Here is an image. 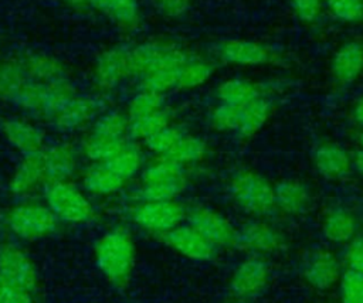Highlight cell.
Wrapping results in <instances>:
<instances>
[{"label": "cell", "mask_w": 363, "mask_h": 303, "mask_svg": "<svg viewBox=\"0 0 363 303\" xmlns=\"http://www.w3.org/2000/svg\"><path fill=\"white\" fill-rule=\"evenodd\" d=\"M91 10H96L122 28H133L139 23L138 0H89Z\"/></svg>", "instance_id": "26"}, {"label": "cell", "mask_w": 363, "mask_h": 303, "mask_svg": "<svg viewBox=\"0 0 363 303\" xmlns=\"http://www.w3.org/2000/svg\"><path fill=\"white\" fill-rule=\"evenodd\" d=\"M352 166L357 170L360 176H363V149H359L352 157Z\"/></svg>", "instance_id": "41"}, {"label": "cell", "mask_w": 363, "mask_h": 303, "mask_svg": "<svg viewBox=\"0 0 363 303\" xmlns=\"http://www.w3.org/2000/svg\"><path fill=\"white\" fill-rule=\"evenodd\" d=\"M128 218L139 231L162 238L187 218V210L179 200L138 198L128 208Z\"/></svg>", "instance_id": "9"}, {"label": "cell", "mask_w": 363, "mask_h": 303, "mask_svg": "<svg viewBox=\"0 0 363 303\" xmlns=\"http://www.w3.org/2000/svg\"><path fill=\"white\" fill-rule=\"evenodd\" d=\"M0 140L18 156L37 153L48 144L44 123L21 112L0 119Z\"/></svg>", "instance_id": "12"}, {"label": "cell", "mask_w": 363, "mask_h": 303, "mask_svg": "<svg viewBox=\"0 0 363 303\" xmlns=\"http://www.w3.org/2000/svg\"><path fill=\"white\" fill-rule=\"evenodd\" d=\"M228 194L235 207L252 218H265L275 211L274 185L254 170L237 171L230 178Z\"/></svg>", "instance_id": "7"}, {"label": "cell", "mask_w": 363, "mask_h": 303, "mask_svg": "<svg viewBox=\"0 0 363 303\" xmlns=\"http://www.w3.org/2000/svg\"><path fill=\"white\" fill-rule=\"evenodd\" d=\"M187 187L184 167L163 159L155 157L143 166L138 176V198L142 200H177Z\"/></svg>", "instance_id": "8"}, {"label": "cell", "mask_w": 363, "mask_h": 303, "mask_svg": "<svg viewBox=\"0 0 363 303\" xmlns=\"http://www.w3.org/2000/svg\"><path fill=\"white\" fill-rule=\"evenodd\" d=\"M135 79L132 48L115 45L96 54L89 65V82L95 95L104 96Z\"/></svg>", "instance_id": "10"}, {"label": "cell", "mask_w": 363, "mask_h": 303, "mask_svg": "<svg viewBox=\"0 0 363 303\" xmlns=\"http://www.w3.org/2000/svg\"><path fill=\"white\" fill-rule=\"evenodd\" d=\"M0 303H37V293L17 286L0 275Z\"/></svg>", "instance_id": "35"}, {"label": "cell", "mask_w": 363, "mask_h": 303, "mask_svg": "<svg viewBox=\"0 0 363 303\" xmlns=\"http://www.w3.org/2000/svg\"><path fill=\"white\" fill-rule=\"evenodd\" d=\"M160 241L173 253L191 262H210L218 253V249L189 222L177 225Z\"/></svg>", "instance_id": "18"}, {"label": "cell", "mask_w": 363, "mask_h": 303, "mask_svg": "<svg viewBox=\"0 0 363 303\" xmlns=\"http://www.w3.org/2000/svg\"><path fill=\"white\" fill-rule=\"evenodd\" d=\"M125 112L104 110L91 126L82 132L78 149L82 161H104L132 142Z\"/></svg>", "instance_id": "4"}, {"label": "cell", "mask_w": 363, "mask_h": 303, "mask_svg": "<svg viewBox=\"0 0 363 303\" xmlns=\"http://www.w3.org/2000/svg\"><path fill=\"white\" fill-rule=\"evenodd\" d=\"M342 265L345 270L363 273V234H357L346 245H343Z\"/></svg>", "instance_id": "34"}, {"label": "cell", "mask_w": 363, "mask_h": 303, "mask_svg": "<svg viewBox=\"0 0 363 303\" xmlns=\"http://www.w3.org/2000/svg\"><path fill=\"white\" fill-rule=\"evenodd\" d=\"M0 275L33 293L40 289L38 266L31 253L18 242H6L1 248Z\"/></svg>", "instance_id": "17"}, {"label": "cell", "mask_w": 363, "mask_h": 303, "mask_svg": "<svg viewBox=\"0 0 363 303\" xmlns=\"http://www.w3.org/2000/svg\"><path fill=\"white\" fill-rule=\"evenodd\" d=\"M91 253L105 282L115 287L129 285L138 263V242L129 227L116 224L101 231L92 242Z\"/></svg>", "instance_id": "1"}, {"label": "cell", "mask_w": 363, "mask_h": 303, "mask_svg": "<svg viewBox=\"0 0 363 303\" xmlns=\"http://www.w3.org/2000/svg\"><path fill=\"white\" fill-rule=\"evenodd\" d=\"M186 219L218 251L237 248L238 227L218 210L207 205H196L187 211Z\"/></svg>", "instance_id": "13"}, {"label": "cell", "mask_w": 363, "mask_h": 303, "mask_svg": "<svg viewBox=\"0 0 363 303\" xmlns=\"http://www.w3.org/2000/svg\"><path fill=\"white\" fill-rule=\"evenodd\" d=\"M216 95L220 103H228V105H240L250 102L258 96H261L259 88L247 81L240 78H231L224 82H221L217 89Z\"/></svg>", "instance_id": "28"}, {"label": "cell", "mask_w": 363, "mask_h": 303, "mask_svg": "<svg viewBox=\"0 0 363 303\" xmlns=\"http://www.w3.org/2000/svg\"><path fill=\"white\" fill-rule=\"evenodd\" d=\"M183 135V130L174 125H169L163 130L157 132L152 137H149L143 144L146 149L155 154V157H163L166 156L170 149L176 144V142L180 139Z\"/></svg>", "instance_id": "33"}, {"label": "cell", "mask_w": 363, "mask_h": 303, "mask_svg": "<svg viewBox=\"0 0 363 303\" xmlns=\"http://www.w3.org/2000/svg\"><path fill=\"white\" fill-rule=\"evenodd\" d=\"M4 244H6V241H4V238H3V235H1V232H0V251H1V248L4 246Z\"/></svg>", "instance_id": "42"}, {"label": "cell", "mask_w": 363, "mask_h": 303, "mask_svg": "<svg viewBox=\"0 0 363 303\" xmlns=\"http://www.w3.org/2000/svg\"><path fill=\"white\" fill-rule=\"evenodd\" d=\"M359 142H360V146H362L360 149H363V130L360 132V136H359Z\"/></svg>", "instance_id": "43"}, {"label": "cell", "mask_w": 363, "mask_h": 303, "mask_svg": "<svg viewBox=\"0 0 363 303\" xmlns=\"http://www.w3.org/2000/svg\"><path fill=\"white\" fill-rule=\"evenodd\" d=\"M43 200L60 224L86 227L98 218L96 201L74 178L51 183L44 190Z\"/></svg>", "instance_id": "5"}, {"label": "cell", "mask_w": 363, "mask_h": 303, "mask_svg": "<svg viewBox=\"0 0 363 303\" xmlns=\"http://www.w3.org/2000/svg\"><path fill=\"white\" fill-rule=\"evenodd\" d=\"M313 164L320 176L337 180L349 174L352 157L336 143H322L313 152Z\"/></svg>", "instance_id": "23"}, {"label": "cell", "mask_w": 363, "mask_h": 303, "mask_svg": "<svg viewBox=\"0 0 363 303\" xmlns=\"http://www.w3.org/2000/svg\"><path fill=\"white\" fill-rule=\"evenodd\" d=\"M52 183L50 168L44 156V149L18 156L17 161L6 177V190L14 198L38 197Z\"/></svg>", "instance_id": "11"}, {"label": "cell", "mask_w": 363, "mask_h": 303, "mask_svg": "<svg viewBox=\"0 0 363 303\" xmlns=\"http://www.w3.org/2000/svg\"><path fill=\"white\" fill-rule=\"evenodd\" d=\"M328 7L343 21H354L363 16V0H328Z\"/></svg>", "instance_id": "36"}, {"label": "cell", "mask_w": 363, "mask_h": 303, "mask_svg": "<svg viewBox=\"0 0 363 303\" xmlns=\"http://www.w3.org/2000/svg\"><path fill=\"white\" fill-rule=\"evenodd\" d=\"M169 125H172L170 123V113H169L167 108H163V109L156 110V112H153L150 115H146L143 118L130 120L129 122V130H130L132 139L140 140L143 143L149 137L156 135L157 132L167 127Z\"/></svg>", "instance_id": "29"}, {"label": "cell", "mask_w": 363, "mask_h": 303, "mask_svg": "<svg viewBox=\"0 0 363 303\" xmlns=\"http://www.w3.org/2000/svg\"><path fill=\"white\" fill-rule=\"evenodd\" d=\"M79 183L95 201L113 198L129 184L105 161L85 163L79 170Z\"/></svg>", "instance_id": "19"}, {"label": "cell", "mask_w": 363, "mask_h": 303, "mask_svg": "<svg viewBox=\"0 0 363 303\" xmlns=\"http://www.w3.org/2000/svg\"><path fill=\"white\" fill-rule=\"evenodd\" d=\"M340 256L329 246H316L302 262V279L316 292H329L337 286L343 273Z\"/></svg>", "instance_id": "15"}, {"label": "cell", "mask_w": 363, "mask_h": 303, "mask_svg": "<svg viewBox=\"0 0 363 303\" xmlns=\"http://www.w3.org/2000/svg\"><path fill=\"white\" fill-rule=\"evenodd\" d=\"M163 108H166L164 95L153 91H147V89H140L129 99L125 109V115L130 122V120L143 118L146 115H150L156 110H160Z\"/></svg>", "instance_id": "30"}, {"label": "cell", "mask_w": 363, "mask_h": 303, "mask_svg": "<svg viewBox=\"0 0 363 303\" xmlns=\"http://www.w3.org/2000/svg\"><path fill=\"white\" fill-rule=\"evenodd\" d=\"M1 225L7 235L18 244H34L52 236L60 222L43 198L14 200L1 215Z\"/></svg>", "instance_id": "3"}, {"label": "cell", "mask_w": 363, "mask_h": 303, "mask_svg": "<svg viewBox=\"0 0 363 303\" xmlns=\"http://www.w3.org/2000/svg\"><path fill=\"white\" fill-rule=\"evenodd\" d=\"M322 0H292V7L303 21H312L320 11Z\"/></svg>", "instance_id": "38"}, {"label": "cell", "mask_w": 363, "mask_h": 303, "mask_svg": "<svg viewBox=\"0 0 363 303\" xmlns=\"http://www.w3.org/2000/svg\"><path fill=\"white\" fill-rule=\"evenodd\" d=\"M220 57L231 64L258 65L269 59V52L258 42L248 40H228L218 48Z\"/></svg>", "instance_id": "24"}, {"label": "cell", "mask_w": 363, "mask_h": 303, "mask_svg": "<svg viewBox=\"0 0 363 303\" xmlns=\"http://www.w3.org/2000/svg\"><path fill=\"white\" fill-rule=\"evenodd\" d=\"M286 246V235L264 218H252L238 228L237 248L248 255L269 256L279 253Z\"/></svg>", "instance_id": "16"}, {"label": "cell", "mask_w": 363, "mask_h": 303, "mask_svg": "<svg viewBox=\"0 0 363 303\" xmlns=\"http://www.w3.org/2000/svg\"><path fill=\"white\" fill-rule=\"evenodd\" d=\"M213 74L208 62L199 58H189L180 68L177 76V89H193L206 84Z\"/></svg>", "instance_id": "31"}, {"label": "cell", "mask_w": 363, "mask_h": 303, "mask_svg": "<svg viewBox=\"0 0 363 303\" xmlns=\"http://www.w3.org/2000/svg\"><path fill=\"white\" fill-rule=\"evenodd\" d=\"M44 156L52 183L60 180H69L79 174L82 159L79 154L78 143H74L69 139L48 142V144L44 147Z\"/></svg>", "instance_id": "20"}, {"label": "cell", "mask_w": 363, "mask_h": 303, "mask_svg": "<svg viewBox=\"0 0 363 303\" xmlns=\"http://www.w3.org/2000/svg\"><path fill=\"white\" fill-rule=\"evenodd\" d=\"M269 280L271 268L268 262L261 256L248 255L234 266L228 279V289L234 299L247 302L264 293Z\"/></svg>", "instance_id": "14"}, {"label": "cell", "mask_w": 363, "mask_h": 303, "mask_svg": "<svg viewBox=\"0 0 363 303\" xmlns=\"http://www.w3.org/2000/svg\"><path fill=\"white\" fill-rule=\"evenodd\" d=\"M61 1L65 6H68L69 8L77 10V11H88V10H91L89 0H61Z\"/></svg>", "instance_id": "39"}, {"label": "cell", "mask_w": 363, "mask_h": 303, "mask_svg": "<svg viewBox=\"0 0 363 303\" xmlns=\"http://www.w3.org/2000/svg\"><path fill=\"white\" fill-rule=\"evenodd\" d=\"M153 7L166 17H180L190 7V0H150Z\"/></svg>", "instance_id": "37"}, {"label": "cell", "mask_w": 363, "mask_h": 303, "mask_svg": "<svg viewBox=\"0 0 363 303\" xmlns=\"http://www.w3.org/2000/svg\"><path fill=\"white\" fill-rule=\"evenodd\" d=\"M360 231V221L353 210L345 205L329 208L320 219V232L330 245H346Z\"/></svg>", "instance_id": "21"}, {"label": "cell", "mask_w": 363, "mask_h": 303, "mask_svg": "<svg viewBox=\"0 0 363 303\" xmlns=\"http://www.w3.org/2000/svg\"><path fill=\"white\" fill-rule=\"evenodd\" d=\"M275 210L288 217H298L306 212L311 205L309 188L296 178H284L274 185Z\"/></svg>", "instance_id": "22"}, {"label": "cell", "mask_w": 363, "mask_h": 303, "mask_svg": "<svg viewBox=\"0 0 363 303\" xmlns=\"http://www.w3.org/2000/svg\"><path fill=\"white\" fill-rule=\"evenodd\" d=\"M206 154H207L206 142L199 136L183 132L180 139L170 149V152L166 156H163V159H167L182 167H187V166L200 163L206 157Z\"/></svg>", "instance_id": "27"}, {"label": "cell", "mask_w": 363, "mask_h": 303, "mask_svg": "<svg viewBox=\"0 0 363 303\" xmlns=\"http://www.w3.org/2000/svg\"><path fill=\"white\" fill-rule=\"evenodd\" d=\"M132 48L135 79L140 89L164 95L177 88L182 65L190 58L186 51L169 44L146 42Z\"/></svg>", "instance_id": "2"}, {"label": "cell", "mask_w": 363, "mask_h": 303, "mask_svg": "<svg viewBox=\"0 0 363 303\" xmlns=\"http://www.w3.org/2000/svg\"><path fill=\"white\" fill-rule=\"evenodd\" d=\"M363 69V47L359 42L345 44L333 57L332 72L337 82H353Z\"/></svg>", "instance_id": "25"}, {"label": "cell", "mask_w": 363, "mask_h": 303, "mask_svg": "<svg viewBox=\"0 0 363 303\" xmlns=\"http://www.w3.org/2000/svg\"><path fill=\"white\" fill-rule=\"evenodd\" d=\"M353 116H354V120L363 127V96H360V98L357 99V102L354 103Z\"/></svg>", "instance_id": "40"}, {"label": "cell", "mask_w": 363, "mask_h": 303, "mask_svg": "<svg viewBox=\"0 0 363 303\" xmlns=\"http://www.w3.org/2000/svg\"><path fill=\"white\" fill-rule=\"evenodd\" d=\"M337 292L340 303H363V273L343 270Z\"/></svg>", "instance_id": "32"}, {"label": "cell", "mask_w": 363, "mask_h": 303, "mask_svg": "<svg viewBox=\"0 0 363 303\" xmlns=\"http://www.w3.org/2000/svg\"><path fill=\"white\" fill-rule=\"evenodd\" d=\"M271 110V102L264 95L240 105L218 102L210 112V123L218 132H231L250 137L264 127Z\"/></svg>", "instance_id": "6"}]
</instances>
